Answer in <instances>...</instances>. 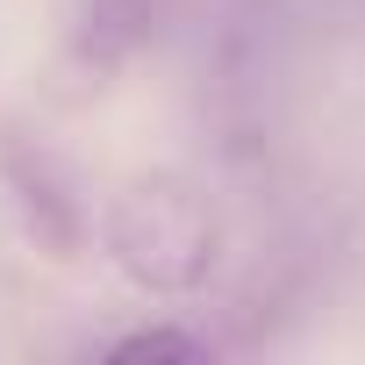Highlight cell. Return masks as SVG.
<instances>
[{
  "instance_id": "6da1fadb",
  "label": "cell",
  "mask_w": 365,
  "mask_h": 365,
  "mask_svg": "<svg viewBox=\"0 0 365 365\" xmlns=\"http://www.w3.org/2000/svg\"><path fill=\"white\" fill-rule=\"evenodd\" d=\"M108 258L143 294H201L222 258V215L194 179L150 172L108 208Z\"/></svg>"
},
{
  "instance_id": "7a4b0ae2",
  "label": "cell",
  "mask_w": 365,
  "mask_h": 365,
  "mask_svg": "<svg viewBox=\"0 0 365 365\" xmlns=\"http://www.w3.org/2000/svg\"><path fill=\"white\" fill-rule=\"evenodd\" d=\"M0 187H8V201H15V215H22V230H29L36 251L79 258V244H86V201H79L72 165L43 136L0 122Z\"/></svg>"
},
{
  "instance_id": "3957f363",
  "label": "cell",
  "mask_w": 365,
  "mask_h": 365,
  "mask_svg": "<svg viewBox=\"0 0 365 365\" xmlns=\"http://www.w3.org/2000/svg\"><path fill=\"white\" fill-rule=\"evenodd\" d=\"M108 351L115 358H208V336H194V329H129Z\"/></svg>"
}]
</instances>
